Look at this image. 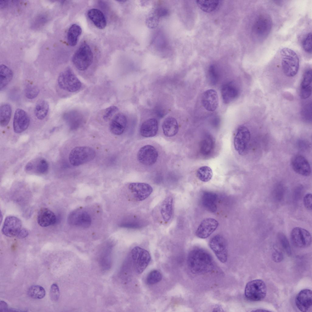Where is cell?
Masks as SVG:
<instances>
[{
  "label": "cell",
  "mask_w": 312,
  "mask_h": 312,
  "mask_svg": "<svg viewBox=\"0 0 312 312\" xmlns=\"http://www.w3.org/2000/svg\"><path fill=\"white\" fill-rule=\"evenodd\" d=\"M273 260L276 262L281 261L283 259V255L281 253L278 251L274 252L272 255Z\"/></svg>",
  "instance_id": "cell-50"
},
{
  "label": "cell",
  "mask_w": 312,
  "mask_h": 312,
  "mask_svg": "<svg viewBox=\"0 0 312 312\" xmlns=\"http://www.w3.org/2000/svg\"><path fill=\"white\" fill-rule=\"evenodd\" d=\"M13 74L12 70L5 65L0 66V89H3L12 80Z\"/></svg>",
  "instance_id": "cell-31"
},
{
  "label": "cell",
  "mask_w": 312,
  "mask_h": 312,
  "mask_svg": "<svg viewBox=\"0 0 312 312\" xmlns=\"http://www.w3.org/2000/svg\"><path fill=\"white\" fill-rule=\"evenodd\" d=\"M131 255L136 272L142 273L150 262V254L146 250L137 246L132 249Z\"/></svg>",
  "instance_id": "cell-8"
},
{
  "label": "cell",
  "mask_w": 312,
  "mask_h": 312,
  "mask_svg": "<svg viewBox=\"0 0 312 312\" xmlns=\"http://www.w3.org/2000/svg\"><path fill=\"white\" fill-rule=\"evenodd\" d=\"M33 165L31 163H28L25 167V169L26 171H29L32 170L33 168Z\"/></svg>",
  "instance_id": "cell-53"
},
{
  "label": "cell",
  "mask_w": 312,
  "mask_h": 312,
  "mask_svg": "<svg viewBox=\"0 0 312 312\" xmlns=\"http://www.w3.org/2000/svg\"><path fill=\"white\" fill-rule=\"evenodd\" d=\"M272 20L268 14L259 15L255 19L251 28L252 37L255 41L261 42L267 37L272 29Z\"/></svg>",
  "instance_id": "cell-2"
},
{
  "label": "cell",
  "mask_w": 312,
  "mask_h": 312,
  "mask_svg": "<svg viewBox=\"0 0 312 312\" xmlns=\"http://www.w3.org/2000/svg\"><path fill=\"white\" fill-rule=\"evenodd\" d=\"M64 117L72 125L77 126L83 121L84 116L81 112L77 110H72L65 113Z\"/></svg>",
  "instance_id": "cell-30"
},
{
  "label": "cell",
  "mask_w": 312,
  "mask_h": 312,
  "mask_svg": "<svg viewBox=\"0 0 312 312\" xmlns=\"http://www.w3.org/2000/svg\"><path fill=\"white\" fill-rule=\"evenodd\" d=\"M173 199L171 196L166 197L161 205L160 213L165 222H168L171 219L173 213Z\"/></svg>",
  "instance_id": "cell-29"
},
{
  "label": "cell",
  "mask_w": 312,
  "mask_h": 312,
  "mask_svg": "<svg viewBox=\"0 0 312 312\" xmlns=\"http://www.w3.org/2000/svg\"><path fill=\"white\" fill-rule=\"evenodd\" d=\"M291 237L294 245L299 247H307L311 243L310 233L307 230L301 227L294 228L291 231Z\"/></svg>",
  "instance_id": "cell-11"
},
{
  "label": "cell",
  "mask_w": 312,
  "mask_h": 312,
  "mask_svg": "<svg viewBox=\"0 0 312 312\" xmlns=\"http://www.w3.org/2000/svg\"><path fill=\"white\" fill-rule=\"evenodd\" d=\"M291 164L294 171L302 176H309L311 173L309 162L301 155H296L294 156L292 159Z\"/></svg>",
  "instance_id": "cell-18"
},
{
  "label": "cell",
  "mask_w": 312,
  "mask_h": 312,
  "mask_svg": "<svg viewBox=\"0 0 312 312\" xmlns=\"http://www.w3.org/2000/svg\"><path fill=\"white\" fill-rule=\"evenodd\" d=\"M277 236L280 243L284 249L288 253H290V244L285 235L283 233L280 232L278 233Z\"/></svg>",
  "instance_id": "cell-42"
},
{
  "label": "cell",
  "mask_w": 312,
  "mask_h": 312,
  "mask_svg": "<svg viewBox=\"0 0 312 312\" xmlns=\"http://www.w3.org/2000/svg\"><path fill=\"white\" fill-rule=\"evenodd\" d=\"M58 83L61 89L71 92L77 91L82 85L81 81L69 67L60 73L58 78Z\"/></svg>",
  "instance_id": "cell-6"
},
{
  "label": "cell",
  "mask_w": 312,
  "mask_h": 312,
  "mask_svg": "<svg viewBox=\"0 0 312 312\" xmlns=\"http://www.w3.org/2000/svg\"><path fill=\"white\" fill-rule=\"evenodd\" d=\"M128 187L134 199L137 201L146 199L151 195L153 190L150 185L144 183H131Z\"/></svg>",
  "instance_id": "cell-12"
},
{
  "label": "cell",
  "mask_w": 312,
  "mask_h": 312,
  "mask_svg": "<svg viewBox=\"0 0 312 312\" xmlns=\"http://www.w3.org/2000/svg\"><path fill=\"white\" fill-rule=\"evenodd\" d=\"M8 307L7 303L4 301H1L0 303V311H8Z\"/></svg>",
  "instance_id": "cell-52"
},
{
  "label": "cell",
  "mask_w": 312,
  "mask_h": 312,
  "mask_svg": "<svg viewBox=\"0 0 312 312\" xmlns=\"http://www.w3.org/2000/svg\"><path fill=\"white\" fill-rule=\"evenodd\" d=\"M82 32L81 27L77 24H73L70 27L67 34V40L70 45L74 46L76 44L78 37Z\"/></svg>",
  "instance_id": "cell-32"
},
{
  "label": "cell",
  "mask_w": 312,
  "mask_h": 312,
  "mask_svg": "<svg viewBox=\"0 0 312 312\" xmlns=\"http://www.w3.org/2000/svg\"><path fill=\"white\" fill-rule=\"evenodd\" d=\"M218 222L213 218H207L200 223L196 232V236L201 239H206L209 236L217 229Z\"/></svg>",
  "instance_id": "cell-16"
},
{
  "label": "cell",
  "mask_w": 312,
  "mask_h": 312,
  "mask_svg": "<svg viewBox=\"0 0 312 312\" xmlns=\"http://www.w3.org/2000/svg\"><path fill=\"white\" fill-rule=\"evenodd\" d=\"M281 65L284 74L289 77L295 76L299 67V59L293 50L287 48H282L280 52Z\"/></svg>",
  "instance_id": "cell-3"
},
{
  "label": "cell",
  "mask_w": 312,
  "mask_h": 312,
  "mask_svg": "<svg viewBox=\"0 0 312 312\" xmlns=\"http://www.w3.org/2000/svg\"><path fill=\"white\" fill-rule=\"evenodd\" d=\"M201 102L207 111L213 112L215 110L218 105V96L216 91L210 89L205 91L202 95Z\"/></svg>",
  "instance_id": "cell-20"
},
{
  "label": "cell",
  "mask_w": 312,
  "mask_h": 312,
  "mask_svg": "<svg viewBox=\"0 0 312 312\" xmlns=\"http://www.w3.org/2000/svg\"><path fill=\"white\" fill-rule=\"evenodd\" d=\"M37 220L40 226L46 227L54 224L56 218L55 214L52 211L47 208L43 207L38 213Z\"/></svg>",
  "instance_id": "cell-23"
},
{
  "label": "cell",
  "mask_w": 312,
  "mask_h": 312,
  "mask_svg": "<svg viewBox=\"0 0 312 312\" xmlns=\"http://www.w3.org/2000/svg\"><path fill=\"white\" fill-rule=\"evenodd\" d=\"M217 196L215 193L206 192L203 194L202 202L204 207L208 211L215 212L217 210Z\"/></svg>",
  "instance_id": "cell-28"
},
{
  "label": "cell",
  "mask_w": 312,
  "mask_h": 312,
  "mask_svg": "<svg viewBox=\"0 0 312 312\" xmlns=\"http://www.w3.org/2000/svg\"><path fill=\"white\" fill-rule=\"evenodd\" d=\"M295 301L297 307L300 311H308L312 307L311 290L308 289L301 290L296 296Z\"/></svg>",
  "instance_id": "cell-19"
},
{
  "label": "cell",
  "mask_w": 312,
  "mask_h": 312,
  "mask_svg": "<svg viewBox=\"0 0 312 312\" xmlns=\"http://www.w3.org/2000/svg\"><path fill=\"white\" fill-rule=\"evenodd\" d=\"M168 13L167 10L162 8L157 9L154 12V13L158 17L165 16L168 14Z\"/></svg>",
  "instance_id": "cell-49"
},
{
  "label": "cell",
  "mask_w": 312,
  "mask_h": 312,
  "mask_svg": "<svg viewBox=\"0 0 312 312\" xmlns=\"http://www.w3.org/2000/svg\"><path fill=\"white\" fill-rule=\"evenodd\" d=\"M312 71L311 69L304 72L300 86V94L301 98L306 99L311 94L312 87Z\"/></svg>",
  "instance_id": "cell-21"
},
{
  "label": "cell",
  "mask_w": 312,
  "mask_h": 312,
  "mask_svg": "<svg viewBox=\"0 0 312 312\" xmlns=\"http://www.w3.org/2000/svg\"><path fill=\"white\" fill-rule=\"evenodd\" d=\"M303 202L304 207L308 210H312V195L311 193H307L304 197Z\"/></svg>",
  "instance_id": "cell-48"
},
{
  "label": "cell",
  "mask_w": 312,
  "mask_h": 312,
  "mask_svg": "<svg viewBox=\"0 0 312 312\" xmlns=\"http://www.w3.org/2000/svg\"><path fill=\"white\" fill-rule=\"evenodd\" d=\"M208 73L210 82L213 84H215L218 81V76L214 66L211 65L210 66Z\"/></svg>",
  "instance_id": "cell-45"
},
{
  "label": "cell",
  "mask_w": 312,
  "mask_h": 312,
  "mask_svg": "<svg viewBox=\"0 0 312 312\" xmlns=\"http://www.w3.org/2000/svg\"><path fill=\"white\" fill-rule=\"evenodd\" d=\"M187 263L191 272L198 274L211 272L213 269L214 263L211 255L206 250L196 248L188 254Z\"/></svg>",
  "instance_id": "cell-1"
},
{
  "label": "cell",
  "mask_w": 312,
  "mask_h": 312,
  "mask_svg": "<svg viewBox=\"0 0 312 312\" xmlns=\"http://www.w3.org/2000/svg\"><path fill=\"white\" fill-rule=\"evenodd\" d=\"M162 276L161 273L157 270L151 271L148 274L146 279L147 283L153 285L160 282L162 279Z\"/></svg>",
  "instance_id": "cell-39"
},
{
  "label": "cell",
  "mask_w": 312,
  "mask_h": 312,
  "mask_svg": "<svg viewBox=\"0 0 312 312\" xmlns=\"http://www.w3.org/2000/svg\"><path fill=\"white\" fill-rule=\"evenodd\" d=\"M36 169L39 173H46L48 169V165L47 161L44 159L41 160L37 165Z\"/></svg>",
  "instance_id": "cell-46"
},
{
  "label": "cell",
  "mask_w": 312,
  "mask_h": 312,
  "mask_svg": "<svg viewBox=\"0 0 312 312\" xmlns=\"http://www.w3.org/2000/svg\"><path fill=\"white\" fill-rule=\"evenodd\" d=\"M196 175L198 178L203 182H207L212 178L213 173L212 169L209 167L201 166L197 170Z\"/></svg>",
  "instance_id": "cell-37"
},
{
  "label": "cell",
  "mask_w": 312,
  "mask_h": 312,
  "mask_svg": "<svg viewBox=\"0 0 312 312\" xmlns=\"http://www.w3.org/2000/svg\"><path fill=\"white\" fill-rule=\"evenodd\" d=\"M22 228V222L19 218L9 216L7 217L5 220L2 232L7 237H16Z\"/></svg>",
  "instance_id": "cell-13"
},
{
  "label": "cell",
  "mask_w": 312,
  "mask_h": 312,
  "mask_svg": "<svg viewBox=\"0 0 312 312\" xmlns=\"http://www.w3.org/2000/svg\"><path fill=\"white\" fill-rule=\"evenodd\" d=\"M221 93L224 103L228 104L237 98L239 92L236 86L232 82H230L223 86Z\"/></svg>",
  "instance_id": "cell-24"
},
{
  "label": "cell",
  "mask_w": 312,
  "mask_h": 312,
  "mask_svg": "<svg viewBox=\"0 0 312 312\" xmlns=\"http://www.w3.org/2000/svg\"><path fill=\"white\" fill-rule=\"evenodd\" d=\"M127 123V119L122 113H119L115 115L110 123V130L113 134L119 135L124 132Z\"/></svg>",
  "instance_id": "cell-22"
},
{
  "label": "cell",
  "mask_w": 312,
  "mask_h": 312,
  "mask_svg": "<svg viewBox=\"0 0 312 312\" xmlns=\"http://www.w3.org/2000/svg\"><path fill=\"white\" fill-rule=\"evenodd\" d=\"M209 245L220 262L224 263L227 261V244L225 239L222 236L218 235L212 237L209 241Z\"/></svg>",
  "instance_id": "cell-10"
},
{
  "label": "cell",
  "mask_w": 312,
  "mask_h": 312,
  "mask_svg": "<svg viewBox=\"0 0 312 312\" xmlns=\"http://www.w3.org/2000/svg\"><path fill=\"white\" fill-rule=\"evenodd\" d=\"M267 293V288L264 282L257 279L248 282L245 289L246 298L252 301H259L263 299Z\"/></svg>",
  "instance_id": "cell-7"
},
{
  "label": "cell",
  "mask_w": 312,
  "mask_h": 312,
  "mask_svg": "<svg viewBox=\"0 0 312 312\" xmlns=\"http://www.w3.org/2000/svg\"><path fill=\"white\" fill-rule=\"evenodd\" d=\"M96 155L95 151L87 146H79L73 148L69 157V162L73 166H78L93 160Z\"/></svg>",
  "instance_id": "cell-5"
},
{
  "label": "cell",
  "mask_w": 312,
  "mask_h": 312,
  "mask_svg": "<svg viewBox=\"0 0 312 312\" xmlns=\"http://www.w3.org/2000/svg\"><path fill=\"white\" fill-rule=\"evenodd\" d=\"M67 221L71 225L86 228L91 225V219L90 215L86 212L76 211L70 213Z\"/></svg>",
  "instance_id": "cell-15"
},
{
  "label": "cell",
  "mask_w": 312,
  "mask_h": 312,
  "mask_svg": "<svg viewBox=\"0 0 312 312\" xmlns=\"http://www.w3.org/2000/svg\"><path fill=\"white\" fill-rule=\"evenodd\" d=\"M49 109L48 102L44 100H40L36 103L34 114L36 117L39 120H42L47 116Z\"/></svg>",
  "instance_id": "cell-33"
},
{
  "label": "cell",
  "mask_w": 312,
  "mask_h": 312,
  "mask_svg": "<svg viewBox=\"0 0 312 312\" xmlns=\"http://www.w3.org/2000/svg\"><path fill=\"white\" fill-rule=\"evenodd\" d=\"M158 18L154 13V15L148 17L146 22L148 26L151 28L156 27L158 24Z\"/></svg>",
  "instance_id": "cell-47"
},
{
  "label": "cell",
  "mask_w": 312,
  "mask_h": 312,
  "mask_svg": "<svg viewBox=\"0 0 312 312\" xmlns=\"http://www.w3.org/2000/svg\"><path fill=\"white\" fill-rule=\"evenodd\" d=\"M162 128L165 136L167 137L174 136L177 133L179 129L176 120L172 117L166 118L162 123Z\"/></svg>",
  "instance_id": "cell-27"
},
{
  "label": "cell",
  "mask_w": 312,
  "mask_h": 312,
  "mask_svg": "<svg viewBox=\"0 0 312 312\" xmlns=\"http://www.w3.org/2000/svg\"><path fill=\"white\" fill-rule=\"evenodd\" d=\"M39 93L38 88L35 85H28L26 87L25 94L26 97L29 99H34L36 98Z\"/></svg>",
  "instance_id": "cell-40"
},
{
  "label": "cell",
  "mask_w": 312,
  "mask_h": 312,
  "mask_svg": "<svg viewBox=\"0 0 312 312\" xmlns=\"http://www.w3.org/2000/svg\"><path fill=\"white\" fill-rule=\"evenodd\" d=\"M12 107L10 105L5 103L0 108V125L2 127L6 126L9 123L11 116Z\"/></svg>",
  "instance_id": "cell-34"
},
{
  "label": "cell",
  "mask_w": 312,
  "mask_h": 312,
  "mask_svg": "<svg viewBox=\"0 0 312 312\" xmlns=\"http://www.w3.org/2000/svg\"><path fill=\"white\" fill-rule=\"evenodd\" d=\"M198 7L203 11L212 12L217 8L219 4L218 0H197L196 1Z\"/></svg>",
  "instance_id": "cell-36"
},
{
  "label": "cell",
  "mask_w": 312,
  "mask_h": 312,
  "mask_svg": "<svg viewBox=\"0 0 312 312\" xmlns=\"http://www.w3.org/2000/svg\"><path fill=\"white\" fill-rule=\"evenodd\" d=\"M302 46L304 50L309 54L312 53V33H309L303 38Z\"/></svg>",
  "instance_id": "cell-41"
},
{
  "label": "cell",
  "mask_w": 312,
  "mask_h": 312,
  "mask_svg": "<svg viewBox=\"0 0 312 312\" xmlns=\"http://www.w3.org/2000/svg\"><path fill=\"white\" fill-rule=\"evenodd\" d=\"M214 141L209 135L205 137L201 141L200 144V151L203 155H207L210 154L214 147Z\"/></svg>",
  "instance_id": "cell-35"
},
{
  "label": "cell",
  "mask_w": 312,
  "mask_h": 312,
  "mask_svg": "<svg viewBox=\"0 0 312 312\" xmlns=\"http://www.w3.org/2000/svg\"><path fill=\"white\" fill-rule=\"evenodd\" d=\"M250 139L249 129L244 126L239 127L234 136V144L235 149L240 155H244L247 153Z\"/></svg>",
  "instance_id": "cell-9"
},
{
  "label": "cell",
  "mask_w": 312,
  "mask_h": 312,
  "mask_svg": "<svg viewBox=\"0 0 312 312\" xmlns=\"http://www.w3.org/2000/svg\"><path fill=\"white\" fill-rule=\"evenodd\" d=\"M118 110V108L115 106H110L105 109L103 115V118L105 121H108L113 116Z\"/></svg>",
  "instance_id": "cell-43"
},
{
  "label": "cell",
  "mask_w": 312,
  "mask_h": 312,
  "mask_svg": "<svg viewBox=\"0 0 312 312\" xmlns=\"http://www.w3.org/2000/svg\"><path fill=\"white\" fill-rule=\"evenodd\" d=\"M60 296V291L58 285L55 283L51 285L50 292L51 299L53 301L58 300Z\"/></svg>",
  "instance_id": "cell-44"
},
{
  "label": "cell",
  "mask_w": 312,
  "mask_h": 312,
  "mask_svg": "<svg viewBox=\"0 0 312 312\" xmlns=\"http://www.w3.org/2000/svg\"><path fill=\"white\" fill-rule=\"evenodd\" d=\"M30 122L27 113L20 108L17 109L14 113L13 119V128L15 132L20 133L25 130Z\"/></svg>",
  "instance_id": "cell-17"
},
{
  "label": "cell",
  "mask_w": 312,
  "mask_h": 312,
  "mask_svg": "<svg viewBox=\"0 0 312 312\" xmlns=\"http://www.w3.org/2000/svg\"><path fill=\"white\" fill-rule=\"evenodd\" d=\"M158 130L157 120L155 119L151 118L145 121L142 124L140 128V133L143 137H153L157 134Z\"/></svg>",
  "instance_id": "cell-25"
},
{
  "label": "cell",
  "mask_w": 312,
  "mask_h": 312,
  "mask_svg": "<svg viewBox=\"0 0 312 312\" xmlns=\"http://www.w3.org/2000/svg\"><path fill=\"white\" fill-rule=\"evenodd\" d=\"M6 4V2L5 1H2L0 2V7L1 8L3 7Z\"/></svg>",
  "instance_id": "cell-54"
},
{
  "label": "cell",
  "mask_w": 312,
  "mask_h": 312,
  "mask_svg": "<svg viewBox=\"0 0 312 312\" xmlns=\"http://www.w3.org/2000/svg\"><path fill=\"white\" fill-rule=\"evenodd\" d=\"M158 153L156 148L150 145H145L139 150L137 154L138 161L146 165H151L157 161Z\"/></svg>",
  "instance_id": "cell-14"
},
{
  "label": "cell",
  "mask_w": 312,
  "mask_h": 312,
  "mask_svg": "<svg viewBox=\"0 0 312 312\" xmlns=\"http://www.w3.org/2000/svg\"><path fill=\"white\" fill-rule=\"evenodd\" d=\"M88 18L98 28L102 29L106 26L107 21L103 13L97 9H92L87 12Z\"/></svg>",
  "instance_id": "cell-26"
},
{
  "label": "cell",
  "mask_w": 312,
  "mask_h": 312,
  "mask_svg": "<svg viewBox=\"0 0 312 312\" xmlns=\"http://www.w3.org/2000/svg\"><path fill=\"white\" fill-rule=\"evenodd\" d=\"M93 60V55L89 46L83 43L80 46L72 57V62L79 70H86L90 66Z\"/></svg>",
  "instance_id": "cell-4"
},
{
  "label": "cell",
  "mask_w": 312,
  "mask_h": 312,
  "mask_svg": "<svg viewBox=\"0 0 312 312\" xmlns=\"http://www.w3.org/2000/svg\"><path fill=\"white\" fill-rule=\"evenodd\" d=\"M27 294L29 296L32 298L41 299L45 296V291L42 287L40 285H34L29 288Z\"/></svg>",
  "instance_id": "cell-38"
},
{
  "label": "cell",
  "mask_w": 312,
  "mask_h": 312,
  "mask_svg": "<svg viewBox=\"0 0 312 312\" xmlns=\"http://www.w3.org/2000/svg\"><path fill=\"white\" fill-rule=\"evenodd\" d=\"M28 235V232L26 229L22 228L16 238L23 239L26 237Z\"/></svg>",
  "instance_id": "cell-51"
}]
</instances>
